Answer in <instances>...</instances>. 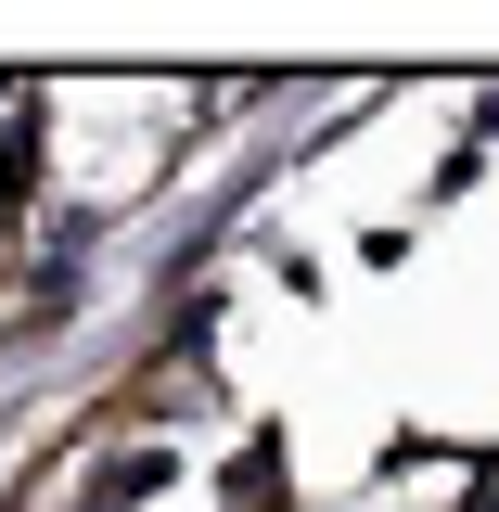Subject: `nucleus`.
Masks as SVG:
<instances>
[]
</instances>
